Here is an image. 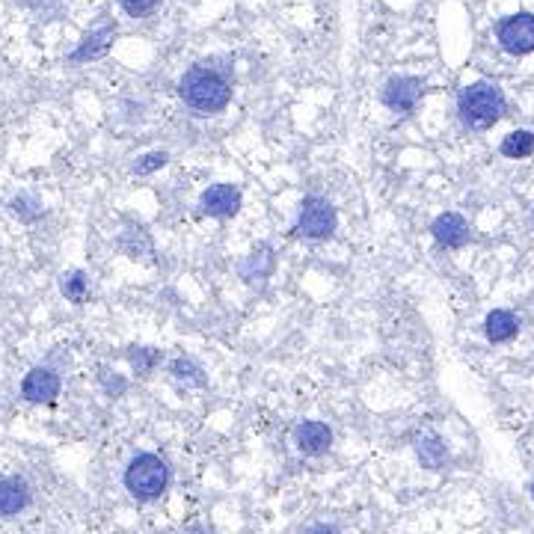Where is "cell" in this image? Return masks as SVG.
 Returning <instances> with one entry per match:
<instances>
[{"instance_id":"6da1fadb","label":"cell","mask_w":534,"mask_h":534,"mask_svg":"<svg viewBox=\"0 0 534 534\" xmlns=\"http://www.w3.org/2000/svg\"><path fill=\"white\" fill-rule=\"evenodd\" d=\"M181 101L199 116H217L232 104V69L214 60L193 63L178 81Z\"/></svg>"},{"instance_id":"7a4b0ae2","label":"cell","mask_w":534,"mask_h":534,"mask_svg":"<svg viewBox=\"0 0 534 534\" xmlns=\"http://www.w3.org/2000/svg\"><path fill=\"white\" fill-rule=\"evenodd\" d=\"M508 110L505 92L493 81H475L457 95V119L466 131H490Z\"/></svg>"},{"instance_id":"3957f363","label":"cell","mask_w":534,"mask_h":534,"mask_svg":"<svg viewBox=\"0 0 534 534\" xmlns=\"http://www.w3.org/2000/svg\"><path fill=\"white\" fill-rule=\"evenodd\" d=\"M122 481H125V490H128L137 502H155V499H161V496L167 493V487H170V466H167L158 454L143 451V454L131 457V463H128Z\"/></svg>"},{"instance_id":"277c9868","label":"cell","mask_w":534,"mask_h":534,"mask_svg":"<svg viewBox=\"0 0 534 534\" xmlns=\"http://www.w3.org/2000/svg\"><path fill=\"white\" fill-rule=\"evenodd\" d=\"M336 226H339V214H336L333 202L312 193V196H303L291 232L306 241H327V238H333Z\"/></svg>"},{"instance_id":"5b68a950","label":"cell","mask_w":534,"mask_h":534,"mask_svg":"<svg viewBox=\"0 0 534 534\" xmlns=\"http://www.w3.org/2000/svg\"><path fill=\"white\" fill-rule=\"evenodd\" d=\"M496 42L511 57L534 54V12H514L496 24Z\"/></svg>"},{"instance_id":"8992f818","label":"cell","mask_w":534,"mask_h":534,"mask_svg":"<svg viewBox=\"0 0 534 534\" xmlns=\"http://www.w3.org/2000/svg\"><path fill=\"white\" fill-rule=\"evenodd\" d=\"M422 78L416 75H392L383 89H380V101L392 110V113H401V116H410L419 101H422Z\"/></svg>"},{"instance_id":"52a82bcc","label":"cell","mask_w":534,"mask_h":534,"mask_svg":"<svg viewBox=\"0 0 534 534\" xmlns=\"http://www.w3.org/2000/svg\"><path fill=\"white\" fill-rule=\"evenodd\" d=\"M60 389H63V380L51 365H36L21 380V398L30 404H54Z\"/></svg>"},{"instance_id":"ba28073f","label":"cell","mask_w":534,"mask_h":534,"mask_svg":"<svg viewBox=\"0 0 534 534\" xmlns=\"http://www.w3.org/2000/svg\"><path fill=\"white\" fill-rule=\"evenodd\" d=\"M244 196L235 184H211L208 190H202L199 196V208L202 214L214 217V220H229L241 211Z\"/></svg>"},{"instance_id":"9c48e42d","label":"cell","mask_w":534,"mask_h":534,"mask_svg":"<svg viewBox=\"0 0 534 534\" xmlns=\"http://www.w3.org/2000/svg\"><path fill=\"white\" fill-rule=\"evenodd\" d=\"M431 235H434V241H437L440 247H445V250H460V247H466L469 238H472L466 217L457 214V211L440 214V217L431 223Z\"/></svg>"},{"instance_id":"30bf717a","label":"cell","mask_w":534,"mask_h":534,"mask_svg":"<svg viewBox=\"0 0 534 534\" xmlns=\"http://www.w3.org/2000/svg\"><path fill=\"white\" fill-rule=\"evenodd\" d=\"M294 445H297V451L306 454V457H321V454H327L330 445H333V431H330L324 422H315V419L300 422V425L294 428Z\"/></svg>"},{"instance_id":"8fae6325","label":"cell","mask_w":534,"mask_h":534,"mask_svg":"<svg viewBox=\"0 0 534 534\" xmlns=\"http://www.w3.org/2000/svg\"><path fill=\"white\" fill-rule=\"evenodd\" d=\"M30 499V484L21 475L0 478V517H18L30 505Z\"/></svg>"},{"instance_id":"7c38bea8","label":"cell","mask_w":534,"mask_h":534,"mask_svg":"<svg viewBox=\"0 0 534 534\" xmlns=\"http://www.w3.org/2000/svg\"><path fill=\"white\" fill-rule=\"evenodd\" d=\"M484 336L490 345H508L520 336V318L511 309H493L484 318Z\"/></svg>"},{"instance_id":"4fadbf2b","label":"cell","mask_w":534,"mask_h":534,"mask_svg":"<svg viewBox=\"0 0 534 534\" xmlns=\"http://www.w3.org/2000/svg\"><path fill=\"white\" fill-rule=\"evenodd\" d=\"M113 39H116V27H113V24H104V27L92 30L89 36L81 39V45L69 54V63H72V66H78V63H89V60L104 57V54L110 51Z\"/></svg>"},{"instance_id":"5bb4252c","label":"cell","mask_w":534,"mask_h":534,"mask_svg":"<svg viewBox=\"0 0 534 534\" xmlns=\"http://www.w3.org/2000/svg\"><path fill=\"white\" fill-rule=\"evenodd\" d=\"M273 250H270V244H256L253 247V253L241 262V279L244 282H250V285H256V282H265L267 276L273 273Z\"/></svg>"},{"instance_id":"9a60e30c","label":"cell","mask_w":534,"mask_h":534,"mask_svg":"<svg viewBox=\"0 0 534 534\" xmlns=\"http://www.w3.org/2000/svg\"><path fill=\"white\" fill-rule=\"evenodd\" d=\"M416 457L422 460L425 469L440 472L445 457H448V448H445V443L437 437V434H422V437L416 440Z\"/></svg>"},{"instance_id":"2e32d148","label":"cell","mask_w":534,"mask_h":534,"mask_svg":"<svg viewBox=\"0 0 534 534\" xmlns=\"http://www.w3.org/2000/svg\"><path fill=\"white\" fill-rule=\"evenodd\" d=\"M502 158H511V161H523V158H532L534 155V131L526 128H517L511 131L508 137H502V146H499Z\"/></svg>"},{"instance_id":"e0dca14e","label":"cell","mask_w":534,"mask_h":534,"mask_svg":"<svg viewBox=\"0 0 534 534\" xmlns=\"http://www.w3.org/2000/svg\"><path fill=\"white\" fill-rule=\"evenodd\" d=\"M60 291L69 303L75 306H84L89 300V276L84 270H66L60 276Z\"/></svg>"},{"instance_id":"ac0fdd59","label":"cell","mask_w":534,"mask_h":534,"mask_svg":"<svg viewBox=\"0 0 534 534\" xmlns=\"http://www.w3.org/2000/svg\"><path fill=\"white\" fill-rule=\"evenodd\" d=\"M170 371H173V377H176L178 383H187V386H196V389H202L208 383L202 365L193 356H178V359H173Z\"/></svg>"},{"instance_id":"d6986e66","label":"cell","mask_w":534,"mask_h":534,"mask_svg":"<svg viewBox=\"0 0 534 534\" xmlns=\"http://www.w3.org/2000/svg\"><path fill=\"white\" fill-rule=\"evenodd\" d=\"M9 211H12L21 223H36V220L45 214L42 202H39L33 193H18V196L9 202Z\"/></svg>"},{"instance_id":"ffe728a7","label":"cell","mask_w":534,"mask_h":534,"mask_svg":"<svg viewBox=\"0 0 534 534\" xmlns=\"http://www.w3.org/2000/svg\"><path fill=\"white\" fill-rule=\"evenodd\" d=\"M161 359H164V354L155 351V348H131V351H128V362H131V368H134L140 377H149V374L161 365Z\"/></svg>"},{"instance_id":"44dd1931","label":"cell","mask_w":534,"mask_h":534,"mask_svg":"<svg viewBox=\"0 0 534 534\" xmlns=\"http://www.w3.org/2000/svg\"><path fill=\"white\" fill-rule=\"evenodd\" d=\"M170 164V152H146L143 158H137V164H134V176H152V173H158V170H164Z\"/></svg>"},{"instance_id":"7402d4cb","label":"cell","mask_w":534,"mask_h":534,"mask_svg":"<svg viewBox=\"0 0 534 534\" xmlns=\"http://www.w3.org/2000/svg\"><path fill=\"white\" fill-rule=\"evenodd\" d=\"M119 6L128 18H146L161 6V0H119Z\"/></svg>"},{"instance_id":"603a6c76","label":"cell","mask_w":534,"mask_h":534,"mask_svg":"<svg viewBox=\"0 0 534 534\" xmlns=\"http://www.w3.org/2000/svg\"><path fill=\"white\" fill-rule=\"evenodd\" d=\"M101 386H104V392L113 395V398L125 395V389H128V383H125L116 371H101Z\"/></svg>"},{"instance_id":"cb8c5ba5","label":"cell","mask_w":534,"mask_h":534,"mask_svg":"<svg viewBox=\"0 0 534 534\" xmlns=\"http://www.w3.org/2000/svg\"><path fill=\"white\" fill-rule=\"evenodd\" d=\"M306 534H342L336 526H327V523H318V526H312Z\"/></svg>"},{"instance_id":"d4e9b609","label":"cell","mask_w":534,"mask_h":534,"mask_svg":"<svg viewBox=\"0 0 534 534\" xmlns=\"http://www.w3.org/2000/svg\"><path fill=\"white\" fill-rule=\"evenodd\" d=\"M187 534H214V532H211V529H205V526H193Z\"/></svg>"},{"instance_id":"484cf974","label":"cell","mask_w":534,"mask_h":534,"mask_svg":"<svg viewBox=\"0 0 534 534\" xmlns=\"http://www.w3.org/2000/svg\"><path fill=\"white\" fill-rule=\"evenodd\" d=\"M529 493H532V499H534V481H532V484H529Z\"/></svg>"},{"instance_id":"4316f807","label":"cell","mask_w":534,"mask_h":534,"mask_svg":"<svg viewBox=\"0 0 534 534\" xmlns=\"http://www.w3.org/2000/svg\"><path fill=\"white\" fill-rule=\"evenodd\" d=\"M532 223H534V214H532Z\"/></svg>"}]
</instances>
